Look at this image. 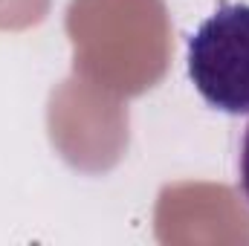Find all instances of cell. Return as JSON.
I'll list each match as a JSON object with an SVG mask.
<instances>
[{
  "mask_svg": "<svg viewBox=\"0 0 249 246\" xmlns=\"http://www.w3.org/2000/svg\"><path fill=\"white\" fill-rule=\"evenodd\" d=\"M188 75L203 102L249 113V3H226L188 38Z\"/></svg>",
  "mask_w": 249,
  "mask_h": 246,
  "instance_id": "cell-1",
  "label": "cell"
},
{
  "mask_svg": "<svg viewBox=\"0 0 249 246\" xmlns=\"http://www.w3.org/2000/svg\"><path fill=\"white\" fill-rule=\"evenodd\" d=\"M241 191L249 200V124L244 133V142H241Z\"/></svg>",
  "mask_w": 249,
  "mask_h": 246,
  "instance_id": "cell-2",
  "label": "cell"
}]
</instances>
